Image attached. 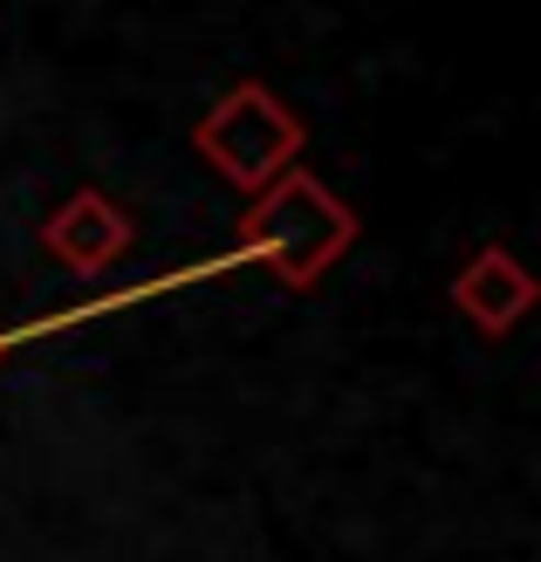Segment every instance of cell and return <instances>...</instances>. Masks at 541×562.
Segmentation results:
<instances>
[{
	"instance_id": "6da1fadb",
	"label": "cell",
	"mask_w": 541,
	"mask_h": 562,
	"mask_svg": "<svg viewBox=\"0 0 541 562\" xmlns=\"http://www.w3.org/2000/svg\"><path fill=\"white\" fill-rule=\"evenodd\" d=\"M234 240H240V255L268 261L289 289H308V281H323L357 247V213L336 200L323 179L281 172L274 186L253 192V206L240 213Z\"/></svg>"
},
{
	"instance_id": "7a4b0ae2",
	"label": "cell",
	"mask_w": 541,
	"mask_h": 562,
	"mask_svg": "<svg viewBox=\"0 0 541 562\" xmlns=\"http://www.w3.org/2000/svg\"><path fill=\"white\" fill-rule=\"evenodd\" d=\"M192 145H199V158H206L226 186L261 192L281 172H295L302 117L268 90V82H234V90L192 124Z\"/></svg>"
},
{
	"instance_id": "3957f363",
	"label": "cell",
	"mask_w": 541,
	"mask_h": 562,
	"mask_svg": "<svg viewBox=\"0 0 541 562\" xmlns=\"http://www.w3.org/2000/svg\"><path fill=\"white\" fill-rule=\"evenodd\" d=\"M131 240H137V220L110 200V192H97V186H76L69 200L42 220V247H48V255L63 261L69 274H82V281L103 274L110 261H124Z\"/></svg>"
},
{
	"instance_id": "277c9868",
	"label": "cell",
	"mask_w": 541,
	"mask_h": 562,
	"mask_svg": "<svg viewBox=\"0 0 541 562\" xmlns=\"http://www.w3.org/2000/svg\"><path fill=\"white\" fill-rule=\"evenodd\" d=\"M452 308H460L480 336H507L534 308V274L515 261V247H480V255H466V268L452 274Z\"/></svg>"
},
{
	"instance_id": "5b68a950",
	"label": "cell",
	"mask_w": 541,
	"mask_h": 562,
	"mask_svg": "<svg viewBox=\"0 0 541 562\" xmlns=\"http://www.w3.org/2000/svg\"><path fill=\"white\" fill-rule=\"evenodd\" d=\"M0 357H8V336H0Z\"/></svg>"
}]
</instances>
